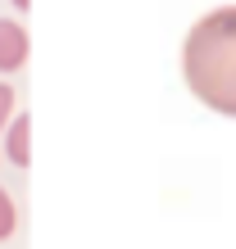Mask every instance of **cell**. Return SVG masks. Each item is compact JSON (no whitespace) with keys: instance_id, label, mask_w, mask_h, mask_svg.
Returning a JSON list of instances; mask_svg holds the SVG:
<instances>
[{"instance_id":"5","label":"cell","mask_w":236,"mask_h":249,"mask_svg":"<svg viewBox=\"0 0 236 249\" xmlns=\"http://www.w3.org/2000/svg\"><path fill=\"white\" fill-rule=\"evenodd\" d=\"M9 118H14V86L0 82V131L9 127Z\"/></svg>"},{"instance_id":"2","label":"cell","mask_w":236,"mask_h":249,"mask_svg":"<svg viewBox=\"0 0 236 249\" xmlns=\"http://www.w3.org/2000/svg\"><path fill=\"white\" fill-rule=\"evenodd\" d=\"M27 64V27L0 18V72H19Z\"/></svg>"},{"instance_id":"6","label":"cell","mask_w":236,"mask_h":249,"mask_svg":"<svg viewBox=\"0 0 236 249\" xmlns=\"http://www.w3.org/2000/svg\"><path fill=\"white\" fill-rule=\"evenodd\" d=\"M27 5H32V0H14V9H27Z\"/></svg>"},{"instance_id":"3","label":"cell","mask_w":236,"mask_h":249,"mask_svg":"<svg viewBox=\"0 0 236 249\" xmlns=\"http://www.w3.org/2000/svg\"><path fill=\"white\" fill-rule=\"evenodd\" d=\"M32 118L27 113H14L9 118V127H5V154H9V163L14 168H27L32 163Z\"/></svg>"},{"instance_id":"1","label":"cell","mask_w":236,"mask_h":249,"mask_svg":"<svg viewBox=\"0 0 236 249\" xmlns=\"http://www.w3.org/2000/svg\"><path fill=\"white\" fill-rule=\"evenodd\" d=\"M182 77L200 105L236 118V5L214 9L182 41Z\"/></svg>"},{"instance_id":"4","label":"cell","mask_w":236,"mask_h":249,"mask_svg":"<svg viewBox=\"0 0 236 249\" xmlns=\"http://www.w3.org/2000/svg\"><path fill=\"white\" fill-rule=\"evenodd\" d=\"M14 227H19V209H14V195L0 186V240H9Z\"/></svg>"}]
</instances>
